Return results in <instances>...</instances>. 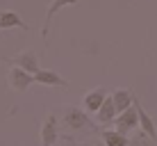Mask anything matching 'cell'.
Returning a JSON list of instances; mask_svg holds the SVG:
<instances>
[{"label":"cell","instance_id":"5b68a950","mask_svg":"<svg viewBox=\"0 0 157 146\" xmlns=\"http://www.w3.org/2000/svg\"><path fill=\"white\" fill-rule=\"evenodd\" d=\"M34 80L39 85H46V87H68V80L62 78L57 71H50V69H39L34 73Z\"/></svg>","mask_w":157,"mask_h":146},{"label":"cell","instance_id":"2e32d148","mask_svg":"<svg viewBox=\"0 0 157 146\" xmlns=\"http://www.w3.org/2000/svg\"><path fill=\"white\" fill-rule=\"evenodd\" d=\"M91 146H107L105 142H96V144H91Z\"/></svg>","mask_w":157,"mask_h":146},{"label":"cell","instance_id":"9a60e30c","mask_svg":"<svg viewBox=\"0 0 157 146\" xmlns=\"http://www.w3.org/2000/svg\"><path fill=\"white\" fill-rule=\"evenodd\" d=\"M59 139H62V146H82L80 142H75L71 135H59Z\"/></svg>","mask_w":157,"mask_h":146},{"label":"cell","instance_id":"e0dca14e","mask_svg":"<svg viewBox=\"0 0 157 146\" xmlns=\"http://www.w3.org/2000/svg\"><path fill=\"white\" fill-rule=\"evenodd\" d=\"M0 30H2V28H0Z\"/></svg>","mask_w":157,"mask_h":146},{"label":"cell","instance_id":"277c9868","mask_svg":"<svg viewBox=\"0 0 157 146\" xmlns=\"http://www.w3.org/2000/svg\"><path fill=\"white\" fill-rule=\"evenodd\" d=\"M12 64H14V66L25 69V71L32 73V75L39 71V59H36V53L32 50V48H30V50H21L18 55H14L12 57Z\"/></svg>","mask_w":157,"mask_h":146},{"label":"cell","instance_id":"8fae6325","mask_svg":"<svg viewBox=\"0 0 157 146\" xmlns=\"http://www.w3.org/2000/svg\"><path fill=\"white\" fill-rule=\"evenodd\" d=\"M0 28H2V30H12V28L28 30V23H25V21H21V16L16 14V12L5 9V12H0Z\"/></svg>","mask_w":157,"mask_h":146},{"label":"cell","instance_id":"7c38bea8","mask_svg":"<svg viewBox=\"0 0 157 146\" xmlns=\"http://www.w3.org/2000/svg\"><path fill=\"white\" fill-rule=\"evenodd\" d=\"M112 101H114L118 114H121V112H125L128 107L134 105V96L130 94L128 89H114V91H112Z\"/></svg>","mask_w":157,"mask_h":146},{"label":"cell","instance_id":"4fadbf2b","mask_svg":"<svg viewBox=\"0 0 157 146\" xmlns=\"http://www.w3.org/2000/svg\"><path fill=\"white\" fill-rule=\"evenodd\" d=\"M98 132L107 146H130V139L118 130H98Z\"/></svg>","mask_w":157,"mask_h":146},{"label":"cell","instance_id":"ba28073f","mask_svg":"<svg viewBox=\"0 0 157 146\" xmlns=\"http://www.w3.org/2000/svg\"><path fill=\"white\" fill-rule=\"evenodd\" d=\"M75 2H80V0H52V2H50V7H48V12H46L43 28H41V37H43V39H46L48 32H50V23H52V18H55V14L59 12V9L71 7V5H75Z\"/></svg>","mask_w":157,"mask_h":146},{"label":"cell","instance_id":"8992f818","mask_svg":"<svg viewBox=\"0 0 157 146\" xmlns=\"http://www.w3.org/2000/svg\"><path fill=\"white\" fill-rule=\"evenodd\" d=\"M57 139H59V132H57V116L50 114L46 121L41 123V146H55Z\"/></svg>","mask_w":157,"mask_h":146},{"label":"cell","instance_id":"52a82bcc","mask_svg":"<svg viewBox=\"0 0 157 146\" xmlns=\"http://www.w3.org/2000/svg\"><path fill=\"white\" fill-rule=\"evenodd\" d=\"M107 96H109V91H107L105 87L91 89L89 94L84 96V110H86V112H98L100 107H102V103L107 101Z\"/></svg>","mask_w":157,"mask_h":146},{"label":"cell","instance_id":"6da1fadb","mask_svg":"<svg viewBox=\"0 0 157 146\" xmlns=\"http://www.w3.org/2000/svg\"><path fill=\"white\" fill-rule=\"evenodd\" d=\"M64 128L66 130H82V128H91V121L86 116V112H82L75 105H66L64 107Z\"/></svg>","mask_w":157,"mask_h":146},{"label":"cell","instance_id":"7a4b0ae2","mask_svg":"<svg viewBox=\"0 0 157 146\" xmlns=\"http://www.w3.org/2000/svg\"><path fill=\"white\" fill-rule=\"evenodd\" d=\"M34 82H36L34 75L28 73L25 69H21V66H12V69H9V73H7V85L14 91H28V87H30V85H34Z\"/></svg>","mask_w":157,"mask_h":146},{"label":"cell","instance_id":"9c48e42d","mask_svg":"<svg viewBox=\"0 0 157 146\" xmlns=\"http://www.w3.org/2000/svg\"><path fill=\"white\" fill-rule=\"evenodd\" d=\"M134 105H137V112H139V128H141L144 132H148L150 137L157 142V126H155V121L150 119V114L141 107V101L139 98H134Z\"/></svg>","mask_w":157,"mask_h":146},{"label":"cell","instance_id":"30bf717a","mask_svg":"<svg viewBox=\"0 0 157 146\" xmlns=\"http://www.w3.org/2000/svg\"><path fill=\"white\" fill-rule=\"evenodd\" d=\"M96 116H98V123H102V126H105V123H112L118 116V110H116L114 101H112V94L107 96V101L102 103V107L96 112Z\"/></svg>","mask_w":157,"mask_h":146},{"label":"cell","instance_id":"5bb4252c","mask_svg":"<svg viewBox=\"0 0 157 146\" xmlns=\"http://www.w3.org/2000/svg\"><path fill=\"white\" fill-rule=\"evenodd\" d=\"M130 146H157V142L153 137H150L148 132H144L141 128L137 130V135H134L132 139H130Z\"/></svg>","mask_w":157,"mask_h":146},{"label":"cell","instance_id":"3957f363","mask_svg":"<svg viewBox=\"0 0 157 146\" xmlns=\"http://www.w3.org/2000/svg\"><path fill=\"white\" fill-rule=\"evenodd\" d=\"M114 128L118 132H123V135H128L130 130H134V128L139 126V112H137V105H132V107H128L125 112H121L114 121Z\"/></svg>","mask_w":157,"mask_h":146}]
</instances>
